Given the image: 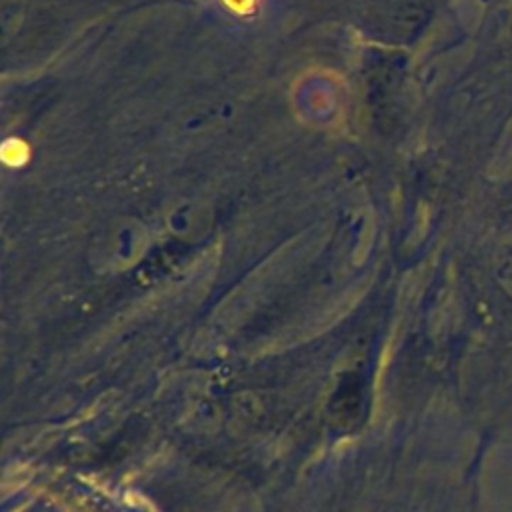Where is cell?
Returning a JSON list of instances; mask_svg holds the SVG:
<instances>
[{
  "label": "cell",
  "instance_id": "obj_1",
  "mask_svg": "<svg viewBox=\"0 0 512 512\" xmlns=\"http://www.w3.org/2000/svg\"><path fill=\"white\" fill-rule=\"evenodd\" d=\"M362 408V384L354 380V376H348L336 390V394L330 400V414L338 422L352 424L356 418H360Z\"/></svg>",
  "mask_w": 512,
  "mask_h": 512
}]
</instances>
